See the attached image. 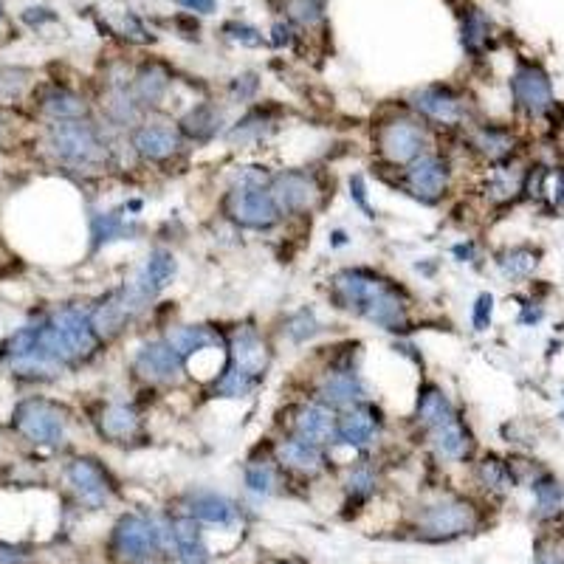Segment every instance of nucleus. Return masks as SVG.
Returning <instances> with one entry per match:
<instances>
[{
	"mask_svg": "<svg viewBox=\"0 0 564 564\" xmlns=\"http://www.w3.org/2000/svg\"><path fill=\"white\" fill-rule=\"evenodd\" d=\"M237 502L215 494V491H198L189 497V517L198 522H209V525H232L237 519Z\"/></svg>",
	"mask_w": 564,
	"mask_h": 564,
	"instance_id": "31",
	"label": "nucleus"
},
{
	"mask_svg": "<svg viewBox=\"0 0 564 564\" xmlns=\"http://www.w3.org/2000/svg\"><path fill=\"white\" fill-rule=\"evenodd\" d=\"M291 435L316 446H333L336 440V412L322 404H302L291 415Z\"/></svg>",
	"mask_w": 564,
	"mask_h": 564,
	"instance_id": "20",
	"label": "nucleus"
},
{
	"mask_svg": "<svg viewBox=\"0 0 564 564\" xmlns=\"http://www.w3.org/2000/svg\"><path fill=\"white\" fill-rule=\"evenodd\" d=\"M562 421H564V415H562Z\"/></svg>",
	"mask_w": 564,
	"mask_h": 564,
	"instance_id": "61",
	"label": "nucleus"
},
{
	"mask_svg": "<svg viewBox=\"0 0 564 564\" xmlns=\"http://www.w3.org/2000/svg\"><path fill=\"white\" fill-rule=\"evenodd\" d=\"M26 562H29V556H26L23 550L15 548V545L0 542V564H26Z\"/></svg>",
	"mask_w": 564,
	"mask_h": 564,
	"instance_id": "51",
	"label": "nucleus"
},
{
	"mask_svg": "<svg viewBox=\"0 0 564 564\" xmlns=\"http://www.w3.org/2000/svg\"><path fill=\"white\" fill-rule=\"evenodd\" d=\"M449 181H452L449 161L443 156H435V153L415 158L404 170V187H407L409 195L429 206L443 201V195L449 192Z\"/></svg>",
	"mask_w": 564,
	"mask_h": 564,
	"instance_id": "11",
	"label": "nucleus"
},
{
	"mask_svg": "<svg viewBox=\"0 0 564 564\" xmlns=\"http://www.w3.org/2000/svg\"><path fill=\"white\" fill-rule=\"evenodd\" d=\"M536 564H564V559L556 553V550L539 548V553H536Z\"/></svg>",
	"mask_w": 564,
	"mask_h": 564,
	"instance_id": "55",
	"label": "nucleus"
},
{
	"mask_svg": "<svg viewBox=\"0 0 564 564\" xmlns=\"http://www.w3.org/2000/svg\"><path fill=\"white\" fill-rule=\"evenodd\" d=\"M102 110H105L110 125L122 127V130H127V127L136 130L141 125V116H144V110H141L130 88H108V94L102 99Z\"/></svg>",
	"mask_w": 564,
	"mask_h": 564,
	"instance_id": "34",
	"label": "nucleus"
},
{
	"mask_svg": "<svg viewBox=\"0 0 564 564\" xmlns=\"http://www.w3.org/2000/svg\"><path fill=\"white\" fill-rule=\"evenodd\" d=\"M545 316V311H542V305H536V302H531V305H525V311L519 314V322L522 325H536L539 319Z\"/></svg>",
	"mask_w": 564,
	"mask_h": 564,
	"instance_id": "53",
	"label": "nucleus"
},
{
	"mask_svg": "<svg viewBox=\"0 0 564 564\" xmlns=\"http://www.w3.org/2000/svg\"><path fill=\"white\" fill-rule=\"evenodd\" d=\"M23 20L32 23V26H37V23H43V20H54V15H51L48 9H29V12L23 15Z\"/></svg>",
	"mask_w": 564,
	"mask_h": 564,
	"instance_id": "56",
	"label": "nucleus"
},
{
	"mask_svg": "<svg viewBox=\"0 0 564 564\" xmlns=\"http://www.w3.org/2000/svg\"><path fill=\"white\" fill-rule=\"evenodd\" d=\"M277 463L285 471H294V474H302V477H316L319 471L325 469V449L316 446V443L288 435V438H282L277 443Z\"/></svg>",
	"mask_w": 564,
	"mask_h": 564,
	"instance_id": "22",
	"label": "nucleus"
},
{
	"mask_svg": "<svg viewBox=\"0 0 564 564\" xmlns=\"http://www.w3.org/2000/svg\"><path fill=\"white\" fill-rule=\"evenodd\" d=\"M525 173L528 170H519L517 164H494V170L488 175L486 181V198L491 204H511L514 198H519L525 192Z\"/></svg>",
	"mask_w": 564,
	"mask_h": 564,
	"instance_id": "32",
	"label": "nucleus"
},
{
	"mask_svg": "<svg viewBox=\"0 0 564 564\" xmlns=\"http://www.w3.org/2000/svg\"><path fill=\"white\" fill-rule=\"evenodd\" d=\"M130 232H136V226L127 220L125 206L122 209H110V212H96L91 218V235H94V246H108L113 240H122Z\"/></svg>",
	"mask_w": 564,
	"mask_h": 564,
	"instance_id": "35",
	"label": "nucleus"
},
{
	"mask_svg": "<svg viewBox=\"0 0 564 564\" xmlns=\"http://www.w3.org/2000/svg\"><path fill=\"white\" fill-rule=\"evenodd\" d=\"M429 443L443 460H469L471 449H474V438H471L469 426L452 418V421L440 423L438 429L429 432Z\"/></svg>",
	"mask_w": 564,
	"mask_h": 564,
	"instance_id": "26",
	"label": "nucleus"
},
{
	"mask_svg": "<svg viewBox=\"0 0 564 564\" xmlns=\"http://www.w3.org/2000/svg\"><path fill=\"white\" fill-rule=\"evenodd\" d=\"M455 254L457 257H460V260H463V263H469L471 257H474V246H455Z\"/></svg>",
	"mask_w": 564,
	"mask_h": 564,
	"instance_id": "57",
	"label": "nucleus"
},
{
	"mask_svg": "<svg viewBox=\"0 0 564 564\" xmlns=\"http://www.w3.org/2000/svg\"><path fill=\"white\" fill-rule=\"evenodd\" d=\"M285 12L299 26H316L322 20V3L319 0H288Z\"/></svg>",
	"mask_w": 564,
	"mask_h": 564,
	"instance_id": "46",
	"label": "nucleus"
},
{
	"mask_svg": "<svg viewBox=\"0 0 564 564\" xmlns=\"http://www.w3.org/2000/svg\"><path fill=\"white\" fill-rule=\"evenodd\" d=\"M48 147L57 161L77 167V170H99L108 164L110 153H113L102 130L88 119L54 122L48 130Z\"/></svg>",
	"mask_w": 564,
	"mask_h": 564,
	"instance_id": "2",
	"label": "nucleus"
},
{
	"mask_svg": "<svg viewBox=\"0 0 564 564\" xmlns=\"http://www.w3.org/2000/svg\"><path fill=\"white\" fill-rule=\"evenodd\" d=\"M511 94L519 110H525L533 119H542L553 110V88L548 74L539 65H519L511 79Z\"/></svg>",
	"mask_w": 564,
	"mask_h": 564,
	"instance_id": "16",
	"label": "nucleus"
},
{
	"mask_svg": "<svg viewBox=\"0 0 564 564\" xmlns=\"http://www.w3.org/2000/svg\"><path fill=\"white\" fill-rule=\"evenodd\" d=\"M65 477L74 488L77 500L88 508H105L116 494L110 474L99 466V460H94V457H74L65 469Z\"/></svg>",
	"mask_w": 564,
	"mask_h": 564,
	"instance_id": "12",
	"label": "nucleus"
},
{
	"mask_svg": "<svg viewBox=\"0 0 564 564\" xmlns=\"http://www.w3.org/2000/svg\"><path fill=\"white\" fill-rule=\"evenodd\" d=\"M457 418L455 407H452V401H449V395L435 387V384H426L421 387L418 392V404H415V421L421 429L426 432H432V429H438L440 423L452 421Z\"/></svg>",
	"mask_w": 564,
	"mask_h": 564,
	"instance_id": "29",
	"label": "nucleus"
},
{
	"mask_svg": "<svg viewBox=\"0 0 564 564\" xmlns=\"http://www.w3.org/2000/svg\"><path fill=\"white\" fill-rule=\"evenodd\" d=\"M130 147L141 161H150V164H167L173 161L181 147H184V136L181 130H175L170 125H158V122H141L133 136H130Z\"/></svg>",
	"mask_w": 564,
	"mask_h": 564,
	"instance_id": "17",
	"label": "nucleus"
},
{
	"mask_svg": "<svg viewBox=\"0 0 564 564\" xmlns=\"http://www.w3.org/2000/svg\"><path fill=\"white\" fill-rule=\"evenodd\" d=\"M497 266L505 277L511 280H522V277H531L536 266H539V254L528 246H514V249H505L497 254Z\"/></svg>",
	"mask_w": 564,
	"mask_h": 564,
	"instance_id": "39",
	"label": "nucleus"
},
{
	"mask_svg": "<svg viewBox=\"0 0 564 564\" xmlns=\"http://www.w3.org/2000/svg\"><path fill=\"white\" fill-rule=\"evenodd\" d=\"M469 144L488 164H505L517 153V133L502 125H480L471 130Z\"/></svg>",
	"mask_w": 564,
	"mask_h": 564,
	"instance_id": "23",
	"label": "nucleus"
},
{
	"mask_svg": "<svg viewBox=\"0 0 564 564\" xmlns=\"http://www.w3.org/2000/svg\"><path fill=\"white\" fill-rule=\"evenodd\" d=\"M384 418L373 404H356V407L342 409L336 415V440L333 446H347V449H367L373 446L381 435Z\"/></svg>",
	"mask_w": 564,
	"mask_h": 564,
	"instance_id": "14",
	"label": "nucleus"
},
{
	"mask_svg": "<svg viewBox=\"0 0 564 564\" xmlns=\"http://www.w3.org/2000/svg\"><path fill=\"white\" fill-rule=\"evenodd\" d=\"M260 381L263 378L251 376V373L240 370L235 364H226L223 373L212 384V395H218V398H246V395H251L260 387Z\"/></svg>",
	"mask_w": 564,
	"mask_h": 564,
	"instance_id": "36",
	"label": "nucleus"
},
{
	"mask_svg": "<svg viewBox=\"0 0 564 564\" xmlns=\"http://www.w3.org/2000/svg\"><path fill=\"white\" fill-rule=\"evenodd\" d=\"M3 361L12 370V376L29 378V381H51V378L63 376L65 364L57 361L48 353L43 342H40V328L29 325V328L15 330L6 345H3Z\"/></svg>",
	"mask_w": 564,
	"mask_h": 564,
	"instance_id": "4",
	"label": "nucleus"
},
{
	"mask_svg": "<svg viewBox=\"0 0 564 564\" xmlns=\"http://www.w3.org/2000/svg\"><path fill=\"white\" fill-rule=\"evenodd\" d=\"M164 339L170 342V347H173L175 353L184 361H187L189 356H198V353H204L209 347H218L220 342H223L220 333L206 328V325H175Z\"/></svg>",
	"mask_w": 564,
	"mask_h": 564,
	"instance_id": "33",
	"label": "nucleus"
},
{
	"mask_svg": "<svg viewBox=\"0 0 564 564\" xmlns=\"http://www.w3.org/2000/svg\"><path fill=\"white\" fill-rule=\"evenodd\" d=\"M361 319H367L370 325H376L381 330H409V305L407 297L401 294L398 285H387L378 297H373L364 308H361Z\"/></svg>",
	"mask_w": 564,
	"mask_h": 564,
	"instance_id": "19",
	"label": "nucleus"
},
{
	"mask_svg": "<svg viewBox=\"0 0 564 564\" xmlns=\"http://www.w3.org/2000/svg\"><path fill=\"white\" fill-rule=\"evenodd\" d=\"M488 43V20L477 9H471L466 20H463V46L469 48L471 54H480Z\"/></svg>",
	"mask_w": 564,
	"mask_h": 564,
	"instance_id": "44",
	"label": "nucleus"
},
{
	"mask_svg": "<svg viewBox=\"0 0 564 564\" xmlns=\"http://www.w3.org/2000/svg\"><path fill=\"white\" fill-rule=\"evenodd\" d=\"M409 108L415 110L418 116L435 122V125H460L469 110H466V102L452 91V88H440V85H432V88H421L415 94L409 96Z\"/></svg>",
	"mask_w": 564,
	"mask_h": 564,
	"instance_id": "18",
	"label": "nucleus"
},
{
	"mask_svg": "<svg viewBox=\"0 0 564 564\" xmlns=\"http://www.w3.org/2000/svg\"><path fill=\"white\" fill-rule=\"evenodd\" d=\"M533 494H536V508L539 517H553L562 508V486L550 477V474H539L533 480Z\"/></svg>",
	"mask_w": 564,
	"mask_h": 564,
	"instance_id": "42",
	"label": "nucleus"
},
{
	"mask_svg": "<svg viewBox=\"0 0 564 564\" xmlns=\"http://www.w3.org/2000/svg\"><path fill=\"white\" fill-rule=\"evenodd\" d=\"M387 285H390V280L378 277L376 271H367V268H345V271H339V274L330 280V291H333V299L339 302V308H345L350 314L359 316L361 308L373 297H378Z\"/></svg>",
	"mask_w": 564,
	"mask_h": 564,
	"instance_id": "13",
	"label": "nucleus"
},
{
	"mask_svg": "<svg viewBox=\"0 0 564 564\" xmlns=\"http://www.w3.org/2000/svg\"><path fill=\"white\" fill-rule=\"evenodd\" d=\"M376 469L373 466H356V469H350V474H347V494L350 497H356V500H367L373 491H376Z\"/></svg>",
	"mask_w": 564,
	"mask_h": 564,
	"instance_id": "45",
	"label": "nucleus"
},
{
	"mask_svg": "<svg viewBox=\"0 0 564 564\" xmlns=\"http://www.w3.org/2000/svg\"><path fill=\"white\" fill-rule=\"evenodd\" d=\"M96 429L110 443H127V440L139 435L141 418L130 404H108V407L99 409V415H96Z\"/></svg>",
	"mask_w": 564,
	"mask_h": 564,
	"instance_id": "25",
	"label": "nucleus"
},
{
	"mask_svg": "<svg viewBox=\"0 0 564 564\" xmlns=\"http://www.w3.org/2000/svg\"><path fill=\"white\" fill-rule=\"evenodd\" d=\"M226 215L243 229L266 232L280 223V209L274 204L268 187H232L226 195Z\"/></svg>",
	"mask_w": 564,
	"mask_h": 564,
	"instance_id": "10",
	"label": "nucleus"
},
{
	"mask_svg": "<svg viewBox=\"0 0 564 564\" xmlns=\"http://www.w3.org/2000/svg\"><path fill=\"white\" fill-rule=\"evenodd\" d=\"M271 34H274V37H271V43H274V46H291V29H288V26H282V23H277V26H274V29H271Z\"/></svg>",
	"mask_w": 564,
	"mask_h": 564,
	"instance_id": "54",
	"label": "nucleus"
},
{
	"mask_svg": "<svg viewBox=\"0 0 564 564\" xmlns=\"http://www.w3.org/2000/svg\"><path fill=\"white\" fill-rule=\"evenodd\" d=\"M40 110L51 122H77V119L88 116L85 99L74 91H68V88H60V85H51L40 94Z\"/></svg>",
	"mask_w": 564,
	"mask_h": 564,
	"instance_id": "30",
	"label": "nucleus"
},
{
	"mask_svg": "<svg viewBox=\"0 0 564 564\" xmlns=\"http://www.w3.org/2000/svg\"><path fill=\"white\" fill-rule=\"evenodd\" d=\"M184 364L187 361L175 353L167 339L144 342L133 356V370L147 384H175L184 373Z\"/></svg>",
	"mask_w": 564,
	"mask_h": 564,
	"instance_id": "15",
	"label": "nucleus"
},
{
	"mask_svg": "<svg viewBox=\"0 0 564 564\" xmlns=\"http://www.w3.org/2000/svg\"><path fill=\"white\" fill-rule=\"evenodd\" d=\"M223 110L218 105H212V102H201V105H195V108H189L184 116H181V122H178V130H181V136H187L189 141H198V144H206V141L218 139L220 133H223Z\"/></svg>",
	"mask_w": 564,
	"mask_h": 564,
	"instance_id": "27",
	"label": "nucleus"
},
{
	"mask_svg": "<svg viewBox=\"0 0 564 564\" xmlns=\"http://www.w3.org/2000/svg\"><path fill=\"white\" fill-rule=\"evenodd\" d=\"M491 314H494V297L491 294H480L471 311V325L474 330H488L491 325Z\"/></svg>",
	"mask_w": 564,
	"mask_h": 564,
	"instance_id": "49",
	"label": "nucleus"
},
{
	"mask_svg": "<svg viewBox=\"0 0 564 564\" xmlns=\"http://www.w3.org/2000/svg\"><path fill=\"white\" fill-rule=\"evenodd\" d=\"M139 271L156 285L158 291H164L173 282L178 263H175V254L170 249H153L147 254V260H144V266Z\"/></svg>",
	"mask_w": 564,
	"mask_h": 564,
	"instance_id": "40",
	"label": "nucleus"
},
{
	"mask_svg": "<svg viewBox=\"0 0 564 564\" xmlns=\"http://www.w3.org/2000/svg\"><path fill=\"white\" fill-rule=\"evenodd\" d=\"M378 153L387 158L395 167H409L415 158L426 156L429 147V133L426 125H421L412 116H395L390 122L378 127L376 133Z\"/></svg>",
	"mask_w": 564,
	"mask_h": 564,
	"instance_id": "6",
	"label": "nucleus"
},
{
	"mask_svg": "<svg viewBox=\"0 0 564 564\" xmlns=\"http://www.w3.org/2000/svg\"><path fill=\"white\" fill-rule=\"evenodd\" d=\"M243 483L254 497H271L277 491V469L268 460H251L243 471Z\"/></svg>",
	"mask_w": 564,
	"mask_h": 564,
	"instance_id": "41",
	"label": "nucleus"
},
{
	"mask_svg": "<svg viewBox=\"0 0 564 564\" xmlns=\"http://www.w3.org/2000/svg\"><path fill=\"white\" fill-rule=\"evenodd\" d=\"M40 328V342L48 353L57 361L68 364H79L88 361L99 347L88 311H82L77 305H63L54 314L48 316V322L37 325Z\"/></svg>",
	"mask_w": 564,
	"mask_h": 564,
	"instance_id": "1",
	"label": "nucleus"
},
{
	"mask_svg": "<svg viewBox=\"0 0 564 564\" xmlns=\"http://www.w3.org/2000/svg\"><path fill=\"white\" fill-rule=\"evenodd\" d=\"M6 26V12H3V3H0V29Z\"/></svg>",
	"mask_w": 564,
	"mask_h": 564,
	"instance_id": "59",
	"label": "nucleus"
},
{
	"mask_svg": "<svg viewBox=\"0 0 564 564\" xmlns=\"http://www.w3.org/2000/svg\"><path fill=\"white\" fill-rule=\"evenodd\" d=\"M274 130L271 119H268L263 110H251L243 119H237L235 125L226 130V139L232 141L235 147H246V144H257L263 141Z\"/></svg>",
	"mask_w": 564,
	"mask_h": 564,
	"instance_id": "37",
	"label": "nucleus"
},
{
	"mask_svg": "<svg viewBox=\"0 0 564 564\" xmlns=\"http://www.w3.org/2000/svg\"><path fill=\"white\" fill-rule=\"evenodd\" d=\"M268 192L280 215H308L322 204V187L314 173L305 170H285V173L271 175Z\"/></svg>",
	"mask_w": 564,
	"mask_h": 564,
	"instance_id": "9",
	"label": "nucleus"
},
{
	"mask_svg": "<svg viewBox=\"0 0 564 564\" xmlns=\"http://www.w3.org/2000/svg\"><path fill=\"white\" fill-rule=\"evenodd\" d=\"M477 480H480V486L488 488V491H494V494H505V491H511V488H514V483H517V474H514V469H511V463H505L502 457L488 455L477 463Z\"/></svg>",
	"mask_w": 564,
	"mask_h": 564,
	"instance_id": "38",
	"label": "nucleus"
},
{
	"mask_svg": "<svg viewBox=\"0 0 564 564\" xmlns=\"http://www.w3.org/2000/svg\"><path fill=\"white\" fill-rule=\"evenodd\" d=\"M229 364H235L257 378L266 376L268 364H271V350H268L266 339L260 336V330L251 328V325L235 330L232 345H229Z\"/></svg>",
	"mask_w": 564,
	"mask_h": 564,
	"instance_id": "21",
	"label": "nucleus"
},
{
	"mask_svg": "<svg viewBox=\"0 0 564 564\" xmlns=\"http://www.w3.org/2000/svg\"><path fill=\"white\" fill-rule=\"evenodd\" d=\"M280 564H294V562H280Z\"/></svg>",
	"mask_w": 564,
	"mask_h": 564,
	"instance_id": "60",
	"label": "nucleus"
},
{
	"mask_svg": "<svg viewBox=\"0 0 564 564\" xmlns=\"http://www.w3.org/2000/svg\"><path fill=\"white\" fill-rule=\"evenodd\" d=\"M350 198L356 201V206H359L367 218H376V212L367 204V187H364V178H361V175H353V178H350Z\"/></svg>",
	"mask_w": 564,
	"mask_h": 564,
	"instance_id": "50",
	"label": "nucleus"
},
{
	"mask_svg": "<svg viewBox=\"0 0 564 564\" xmlns=\"http://www.w3.org/2000/svg\"><path fill=\"white\" fill-rule=\"evenodd\" d=\"M170 536H173L175 556L178 564H206L209 562V548L204 542L201 522L195 517H178L170 522Z\"/></svg>",
	"mask_w": 564,
	"mask_h": 564,
	"instance_id": "24",
	"label": "nucleus"
},
{
	"mask_svg": "<svg viewBox=\"0 0 564 564\" xmlns=\"http://www.w3.org/2000/svg\"><path fill=\"white\" fill-rule=\"evenodd\" d=\"M15 429L34 446H60L65 440V412L46 398H26L15 409Z\"/></svg>",
	"mask_w": 564,
	"mask_h": 564,
	"instance_id": "7",
	"label": "nucleus"
},
{
	"mask_svg": "<svg viewBox=\"0 0 564 564\" xmlns=\"http://www.w3.org/2000/svg\"><path fill=\"white\" fill-rule=\"evenodd\" d=\"M415 528L429 542H449L457 536H466L477 528V508L469 500L446 497V500L423 505Z\"/></svg>",
	"mask_w": 564,
	"mask_h": 564,
	"instance_id": "5",
	"label": "nucleus"
},
{
	"mask_svg": "<svg viewBox=\"0 0 564 564\" xmlns=\"http://www.w3.org/2000/svg\"><path fill=\"white\" fill-rule=\"evenodd\" d=\"M226 34L246 48H260L263 46V34L257 32L254 26H246V23H229L226 26Z\"/></svg>",
	"mask_w": 564,
	"mask_h": 564,
	"instance_id": "48",
	"label": "nucleus"
},
{
	"mask_svg": "<svg viewBox=\"0 0 564 564\" xmlns=\"http://www.w3.org/2000/svg\"><path fill=\"white\" fill-rule=\"evenodd\" d=\"M314 392L316 404L333 409V412H342V409H350L367 401V384L361 378L359 367L350 359L328 367V373H322Z\"/></svg>",
	"mask_w": 564,
	"mask_h": 564,
	"instance_id": "8",
	"label": "nucleus"
},
{
	"mask_svg": "<svg viewBox=\"0 0 564 564\" xmlns=\"http://www.w3.org/2000/svg\"><path fill=\"white\" fill-rule=\"evenodd\" d=\"M187 12H195V15H212L218 0H178Z\"/></svg>",
	"mask_w": 564,
	"mask_h": 564,
	"instance_id": "52",
	"label": "nucleus"
},
{
	"mask_svg": "<svg viewBox=\"0 0 564 564\" xmlns=\"http://www.w3.org/2000/svg\"><path fill=\"white\" fill-rule=\"evenodd\" d=\"M333 246H345V232H336V235H333Z\"/></svg>",
	"mask_w": 564,
	"mask_h": 564,
	"instance_id": "58",
	"label": "nucleus"
},
{
	"mask_svg": "<svg viewBox=\"0 0 564 564\" xmlns=\"http://www.w3.org/2000/svg\"><path fill=\"white\" fill-rule=\"evenodd\" d=\"M260 91V79L257 74H240L229 82V96L235 99V102H251L254 96Z\"/></svg>",
	"mask_w": 564,
	"mask_h": 564,
	"instance_id": "47",
	"label": "nucleus"
},
{
	"mask_svg": "<svg viewBox=\"0 0 564 564\" xmlns=\"http://www.w3.org/2000/svg\"><path fill=\"white\" fill-rule=\"evenodd\" d=\"M173 542L170 525H158L156 519L141 517V514H127L116 522L110 550L119 562L139 564L144 559H153L158 550H164Z\"/></svg>",
	"mask_w": 564,
	"mask_h": 564,
	"instance_id": "3",
	"label": "nucleus"
},
{
	"mask_svg": "<svg viewBox=\"0 0 564 564\" xmlns=\"http://www.w3.org/2000/svg\"><path fill=\"white\" fill-rule=\"evenodd\" d=\"M170 71L164 68L161 63H147L141 65L139 71H136V77L130 82V91L136 96V102L144 108H158L161 102H164V96L170 91Z\"/></svg>",
	"mask_w": 564,
	"mask_h": 564,
	"instance_id": "28",
	"label": "nucleus"
},
{
	"mask_svg": "<svg viewBox=\"0 0 564 564\" xmlns=\"http://www.w3.org/2000/svg\"><path fill=\"white\" fill-rule=\"evenodd\" d=\"M285 333H288V339H291L294 345H302V342L314 339L316 333H319V319H316V314L311 308H302V311H297L294 316H288Z\"/></svg>",
	"mask_w": 564,
	"mask_h": 564,
	"instance_id": "43",
	"label": "nucleus"
}]
</instances>
